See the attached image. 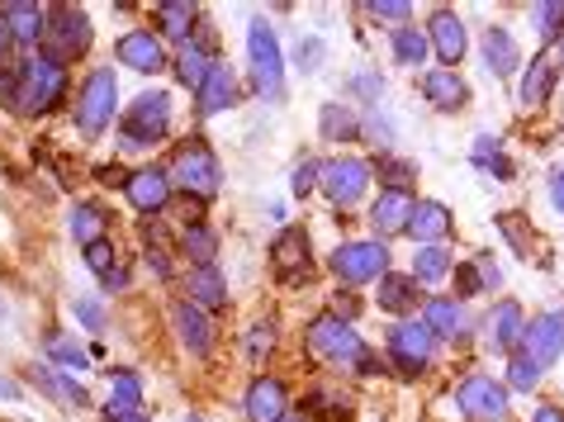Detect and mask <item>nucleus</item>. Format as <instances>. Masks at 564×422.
<instances>
[{"label": "nucleus", "mask_w": 564, "mask_h": 422, "mask_svg": "<svg viewBox=\"0 0 564 422\" xmlns=\"http://www.w3.org/2000/svg\"><path fill=\"white\" fill-rule=\"evenodd\" d=\"M67 96V67H62L57 57L39 53L29 57L20 67V86H14V109H24V115H48V109Z\"/></svg>", "instance_id": "nucleus-1"}, {"label": "nucleus", "mask_w": 564, "mask_h": 422, "mask_svg": "<svg viewBox=\"0 0 564 422\" xmlns=\"http://www.w3.org/2000/svg\"><path fill=\"white\" fill-rule=\"evenodd\" d=\"M308 351L318 356L323 366H356V370H360V361L370 356V347L356 337V327L341 323V318H333V314L308 327Z\"/></svg>", "instance_id": "nucleus-2"}, {"label": "nucleus", "mask_w": 564, "mask_h": 422, "mask_svg": "<svg viewBox=\"0 0 564 422\" xmlns=\"http://www.w3.org/2000/svg\"><path fill=\"white\" fill-rule=\"evenodd\" d=\"M247 53H252V76L265 100H285V57H280L275 29L265 20L247 24Z\"/></svg>", "instance_id": "nucleus-3"}, {"label": "nucleus", "mask_w": 564, "mask_h": 422, "mask_svg": "<svg viewBox=\"0 0 564 422\" xmlns=\"http://www.w3.org/2000/svg\"><path fill=\"white\" fill-rule=\"evenodd\" d=\"M115 109H119L115 72H109V67L90 72L86 86H82V100H76V123H82V133H105L109 119H115Z\"/></svg>", "instance_id": "nucleus-4"}, {"label": "nucleus", "mask_w": 564, "mask_h": 422, "mask_svg": "<svg viewBox=\"0 0 564 422\" xmlns=\"http://www.w3.org/2000/svg\"><path fill=\"white\" fill-rule=\"evenodd\" d=\"M171 176H176V185L185 195H199V199H214L218 195V162H214V152L199 143H185L176 152V162H171Z\"/></svg>", "instance_id": "nucleus-5"}, {"label": "nucleus", "mask_w": 564, "mask_h": 422, "mask_svg": "<svg viewBox=\"0 0 564 422\" xmlns=\"http://www.w3.org/2000/svg\"><path fill=\"white\" fill-rule=\"evenodd\" d=\"M171 129V96L166 90H148L138 96L129 109V129H123V143L129 148H143V143H162Z\"/></svg>", "instance_id": "nucleus-6"}, {"label": "nucleus", "mask_w": 564, "mask_h": 422, "mask_svg": "<svg viewBox=\"0 0 564 422\" xmlns=\"http://www.w3.org/2000/svg\"><path fill=\"white\" fill-rule=\"evenodd\" d=\"M333 271L351 285H366V280H384L389 271V247L384 242H341L333 252Z\"/></svg>", "instance_id": "nucleus-7"}, {"label": "nucleus", "mask_w": 564, "mask_h": 422, "mask_svg": "<svg viewBox=\"0 0 564 422\" xmlns=\"http://www.w3.org/2000/svg\"><path fill=\"white\" fill-rule=\"evenodd\" d=\"M456 403L469 422H503L508 389L498 380H489V375H469V380H460V389H456Z\"/></svg>", "instance_id": "nucleus-8"}, {"label": "nucleus", "mask_w": 564, "mask_h": 422, "mask_svg": "<svg viewBox=\"0 0 564 422\" xmlns=\"http://www.w3.org/2000/svg\"><path fill=\"white\" fill-rule=\"evenodd\" d=\"M318 185H323V195L333 199V205H356V199L366 195V185H370V166L356 162V158H337V162L318 166Z\"/></svg>", "instance_id": "nucleus-9"}, {"label": "nucleus", "mask_w": 564, "mask_h": 422, "mask_svg": "<svg viewBox=\"0 0 564 422\" xmlns=\"http://www.w3.org/2000/svg\"><path fill=\"white\" fill-rule=\"evenodd\" d=\"M48 57H72V53H86L90 48V20H86V10H76V6H57L53 10V24H48Z\"/></svg>", "instance_id": "nucleus-10"}, {"label": "nucleus", "mask_w": 564, "mask_h": 422, "mask_svg": "<svg viewBox=\"0 0 564 422\" xmlns=\"http://www.w3.org/2000/svg\"><path fill=\"white\" fill-rule=\"evenodd\" d=\"M389 351H394V361L409 375L427 370L432 366V333H427V323H399L394 333H389Z\"/></svg>", "instance_id": "nucleus-11"}, {"label": "nucleus", "mask_w": 564, "mask_h": 422, "mask_svg": "<svg viewBox=\"0 0 564 422\" xmlns=\"http://www.w3.org/2000/svg\"><path fill=\"white\" fill-rule=\"evenodd\" d=\"M123 191H129V205L138 214H162L166 199H171V171L143 166V171H133V176L123 181Z\"/></svg>", "instance_id": "nucleus-12"}, {"label": "nucleus", "mask_w": 564, "mask_h": 422, "mask_svg": "<svg viewBox=\"0 0 564 422\" xmlns=\"http://www.w3.org/2000/svg\"><path fill=\"white\" fill-rule=\"evenodd\" d=\"M527 356L541 370L560 361V356H564V314H541L536 323L527 327Z\"/></svg>", "instance_id": "nucleus-13"}, {"label": "nucleus", "mask_w": 564, "mask_h": 422, "mask_svg": "<svg viewBox=\"0 0 564 422\" xmlns=\"http://www.w3.org/2000/svg\"><path fill=\"white\" fill-rule=\"evenodd\" d=\"M489 351H517V342H527V318H522V304H512V300H503L489 314Z\"/></svg>", "instance_id": "nucleus-14"}, {"label": "nucleus", "mask_w": 564, "mask_h": 422, "mask_svg": "<svg viewBox=\"0 0 564 422\" xmlns=\"http://www.w3.org/2000/svg\"><path fill=\"white\" fill-rule=\"evenodd\" d=\"M119 62L133 72H162V62H166L162 39L148 34V29H133V34L119 39Z\"/></svg>", "instance_id": "nucleus-15"}, {"label": "nucleus", "mask_w": 564, "mask_h": 422, "mask_svg": "<svg viewBox=\"0 0 564 422\" xmlns=\"http://www.w3.org/2000/svg\"><path fill=\"white\" fill-rule=\"evenodd\" d=\"M0 20L10 24V34L20 43H39L43 34H48V10L29 6V0H6V6H0Z\"/></svg>", "instance_id": "nucleus-16"}, {"label": "nucleus", "mask_w": 564, "mask_h": 422, "mask_svg": "<svg viewBox=\"0 0 564 422\" xmlns=\"http://www.w3.org/2000/svg\"><path fill=\"white\" fill-rule=\"evenodd\" d=\"M290 413V394L280 380H257L247 389V418L252 422H280Z\"/></svg>", "instance_id": "nucleus-17"}, {"label": "nucleus", "mask_w": 564, "mask_h": 422, "mask_svg": "<svg viewBox=\"0 0 564 422\" xmlns=\"http://www.w3.org/2000/svg\"><path fill=\"white\" fill-rule=\"evenodd\" d=\"M271 261H275V275H280V280H294V275H304V271H308V238H304L300 228L280 232V238H275V252H271Z\"/></svg>", "instance_id": "nucleus-18"}, {"label": "nucleus", "mask_w": 564, "mask_h": 422, "mask_svg": "<svg viewBox=\"0 0 564 422\" xmlns=\"http://www.w3.org/2000/svg\"><path fill=\"white\" fill-rule=\"evenodd\" d=\"M422 96H427L436 109H465L469 86H465L451 67H442V72H427V76H422Z\"/></svg>", "instance_id": "nucleus-19"}, {"label": "nucleus", "mask_w": 564, "mask_h": 422, "mask_svg": "<svg viewBox=\"0 0 564 422\" xmlns=\"http://www.w3.org/2000/svg\"><path fill=\"white\" fill-rule=\"evenodd\" d=\"M432 48L442 53V62H460L465 57V24L456 10H436L432 14Z\"/></svg>", "instance_id": "nucleus-20"}, {"label": "nucleus", "mask_w": 564, "mask_h": 422, "mask_svg": "<svg viewBox=\"0 0 564 422\" xmlns=\"http://www.w3.org/2000/svg\"><path fill=\"white\" fill-rule=\"evenodd\" d=\"M409 232H413L417 242L436 247V238H446V232H451V214H446V205H436V199H422V205H413V214H409Z\"/></svg>", "instance_id": "nucleus-21"}, {"label": "nucleus", "mask_w": 564, "mask_h": 422, "mask_svg": "<svg viewBox=\"0 0 564 422\" xmlns=\"http://www.w3.org/2000/svg\"><path fill=\"white\" fill-rule=\"evenodd\" d=\"M176 333L185 342V351H195V356H205L214 347V327L195 304H176Z\"/></svg>", "instance_id": "nucleus-22"}, {"label": "nucleus", "mask_w": 564, "mask_h": 422, "mask_svg": "<svg viewBox=\"0 0 564 422\" xmlns=\"http://www.w3.org/2000/svg\"><path fill=\"white\" fill-rule=\"evenodd\" d=\"M522 53H517V43L508 29H484V67H494V76H512Z\"/></svg>", "instance_id": "nucleus-23"}, {"label": "nucleus", "mask_w": 564, "mask_h": 422, "mask_svg": "<svg viewBox=\"0 0 564 422\" xmlns=\"http://www.w3.org/2000/svg\"><path fill=\"white\" fill-rule=\"evenodd\" d=\"M409 214H413V199L409 191H384L380 199H375V228L380 232H409Z\"/></svg>", "instance_id": "nucleus-24"}, {"label": "nucleus", "mask_w": 564, "mask_h": 422, "mask_svg": "<svg viewBox=\"0 0 564 422\" xmlns=\"http://www.w3.org/2000/svg\"><path fill=\"white\" fill-rule=\"evenodd\" d=\"M138 403H143V385H138V375L133 370H119L115 380H109V422L115 418H133L138 413Z\"/></svg>", "instance_id": "nucleus-25"}, {"label": "nucleus", "mask_w": 564, "mask_h": 422, "mask_svg": "<svg viewBox=\"0 0 564 422\" xmlns=\"http://www.w3.org/2000/svg\"><path fill=\"white\" fill-rule=\"evenodd\" d=\"M232 96H238L232 72L224 67V62H214V72L205 76V86H199V115H218V109H228Z\"/></svg>", "instance_id": "nucleus-26"}, {"label": "nucleus", "mask_w": 564, "mask_h": 422, "mask_svg": "<svg viewBox=\"0 0 564 422\" xmlns=\"http://www.w3.org/2000/svg\"><path fill=\"white\" fill-rule=\"evenodd\" d=\"M555 86V62L551 57H531L527 62V76H522V105H541Z\"/></svg>", "instance_id": "nucleus-27"}, {"label": "nucleus", "mask_w": 564, "mask_h": 422, "mask_svg": "<svg viewBox=\"0 0 564 422\" xmlns=\"http://www.w3.org/2000/svg\"><path fill=\"white\" fill-rule=\"evenodd\" d=\"M185 290H191L195 304H205V309H224V300H228L218 266H195V275H191V285H185Z\"/></svg>", "instance_id": "nucleus-28"}, {"label": "nucleus", "mask_w": 564, "mask_h": 422, "mask_svg": "<svg viewBox=\"0 0 564 422\" xmlns=\"http://www.w3.org/2000/svg\"><path fill=\"white\" fill-rule=\"evenodd\" d=\"M422 323H427L432 337H460L465 314H460V304H451V300H432L427 314H422Z\"/></svg>", "instance_id": "nucleus-29"}, {"label": "nucleus", "mask_w": 564, "mask_h": 422, "mask_svg": "<svg viewBox=\"0 0 564 422\" xmlns=\"http://www.w3.org/2000/svg\"><path fill=\"white\" fill-rule=\"evenodd\" d=\"M176 72H181V82H185V86L199 90V86H205V76L214 72V62H209V53L199 48V43H185V48H181V62H176Z\"/></svg>", "instance_id": "nucleus-30"}, {"label": "nucleus", "mask_w": 564, "mask_h": 422, "mask_svg": "<svg viewBox=\"0 0 564 422\" xmlns=\"http://www.w3.org/2000/svg\"><path fill=\"white\" fill-rule=\"evenodd\" d=\"M72 238L82 242V247L100 242V238H105V214H100L96 205H76V209H72Z\"/></svg>", "instance_id": "nucleus-31"}, {"label": "nucleus", "mask_w": 564, "mask_h": 422, "mask_svg": "<svg viewBox=\"0 0 564 422\" xmlns=\"http://www.w3.org/2000/svg\"><path fill=\"white\" fill-rule=\"evenodd\" d=\"M413 300H417V290H413L409 275H384V280H380V309H389V314L409 309Z\"/></svg>", "instance_id": "nucleus-32"}, {"label": "nucleus", "mask_w": 564, "mask_h": 422, "mask_svg": "<svg viewBox=\"0 0 564 422\" xmlns=\"http://www.w3.org/2000/svg\"><path fill=\"white\" fill-rule=\"evenodd\" d=\"M181 247L195 257V266H214V252H218V238L205 228V224H191L181 232Z\"/></svg>", "instance_id": "nucleus-33"}, {"label": "nucleus", "mask_w": 564, "mask_h": 422, "mask_svg": "<svg viewBox=\"0 0 564 422\" xmlns=\"http://www.w3.org/2000/svg\"><path fill=\"white\" fill-rule=\"evenodd\" d=\"M156 20H162V29L171 39H181V48L185 43H191V20H195V6H176V0H171V6H156Z\"/></svg>", "instance_id": "nucleus-34"}, {"label": "nucleus", "mask_w": 564, "mask_h": 422, "mask_svg": "<svg viewBox=\"0 0 564 422\" xmlns=\"http://www.w3.org/2000/svg\"><path fill=\"white\" fill-rule=\"evenodd\" d=\"M360 133V123H356V115L347 105H327L323 109V138H337V143H347V138H356Z\"/></svg>", "instance_id": "nucleus-35"}, {"label": "nucleus", "mask_w": 564, "mask_h": 422, "mask_svg": "<svg viewBox=\"0 0 564 422\" xmlns=\"http://www.w3.org/2000/svg\"><path fill=\"white\" fill-rule=\"evenodd\" d=\"M394 57L403 67H417V62L427 57V39H422L417 29H394Z\"/></svg>", "instance_id": "nucleus-36"}, {"label": "nucleus", "mask_w": 564, "mask_h": 422, "mask_svg": "<svg viewBox=\"0 0 564 422\" xmlns=\"http://www.w3.org/2000/svg\"><path fill=\"white\" fill-rule=\"evenodd\" d=\"M475 166H494L498 181L512 176V166H508L503 152H498V138H494V133H479V143H475Z\"/></svg>", "instance_id": "nucleus-37"}, {"label": "nucleus", "mask_w": 564, "mask_h": 422, "mask_svg": "<svg viewBox=\"0 0 564 422\" xmlns=\"http://www.w3.org/2000/svg\"><path fill=\"white\" fill-rule=\"evenodd\" d=\"M446 271H451V252H446V247H422L417 261H413L417 280H442Z\"/></svg>", "instance_id": "nucleus-38"}, {"label": "nucleus", "mask_w": 564, "mask_h": 422, "mask_svg": "<svg viewBox=\"0 0 564 422\" xmlns=\"http://www.w3.org/2000/svg\"><path fill=\"white\" fill-rule=\"evenodd\" d=\"M39 380H43V389H53L62 403H72V409H82V403H86V389H82V385H72L67 375H53L48 366H39Z\"/></svg>", "instance_id": "nucleus-39"}, {"label": "nucleus", "mask_w": 564, "mask_h": 422, "mask_svg": "<svg viewBox=\"0 0 564 422\" xmlns=\"http://www.w3.org/2000/svg\"><path fill=\"white\" fill-rule=\"evenodd\" d=\"M531 20H536V34H541V39H555L560 29H564V6H560V0L531 6Z\"/></svg>", "instance_id": "nucleus-40"}, {"label": "nucleus", "mask_w": 564, "mask_h": 422, "mask_svg": "<svg viewBox=\"0 0 564 422\" xmlns=\"http://www.w3.org/2000/svg\"><path fill=\"white\" fill-rule=\"evenodd\" d=\"M536 380H541V366L531 361L527 351H517L512 366H508V385H512V389H536Z\"/></svg>", "instance_id": "nucleus-41"}, {"label": "nucleus", "mask_w": 564, "mask_h": 422, "mask_svg": "<svg viewBox=\"0 0 564 422\" xmlns=\"http://www.w3.org/2000/svg\"><path fill=\"white\" fill-rule=\"evenodd\" d=\"M48 356H53L57 366H67V370H86V366H90V361H86V351H82V347H72L67 337H48Z\"/></svg>", "instance_id": "nucleus-42"}, {"label": "nucleus", "mask_w": 564, "mask_h": 422, "mask_svg": "<svg viewBox=\"0 0 564 422\" xmlns=\"http://www.w3.org/2000/svg\"><path fill=\"white\" fill-rule=\"evenodd\" d=\"M271 347H275V327L271 323H252V333H247V356H252V361H265Z\"/></svg>", "instance_id": "nucleus-43"}, {"label": "nucleus", "mask_w": 564, "mask_h": 422, "mask_svg": "<svg viewBox=\"0 0 564 422\" xmlns=\"http://www.w3.org/2000/svg\"><path fill=\"white\" fill-rule=\"evenodd\" d=\"M86 266H90V271H96L100 280H109V275H115V247H109L105 238L90 242V247H86Z\"/></svg>", "instance_id": "nucleus-44"}, {"label": "nucleus", "mask_w": 564, "mask_h": 422, "mask_svg": "<svg viewBox=\"0 0 564 422\" xmlns=\"http://www.w3.org/2000/svg\"><path fill=\"white\" fill-rule=\"evenodd\" d=\"M72 314L82 318V323L90 327V333H100V327H105V309H100L96 300H76V304H72Z\"/></svg>", "instance_id": "nucleus-45"}, {"label": "nucleus", "mask_w": 564, "mask_h": 422, "mask_svg": "<svg viewBox=\"0 0 564 422\" xmlns=\"http://www.w3.org/2000/svg\"><path fill=\"white\" fill-rule=\"evenodd\" d=\"M294 57H300V72H318L323 43H318V39H304V43H300V48H294Z\"/></svg>", "instance_id": "nucleus-46"}, {"label": "nucleus", "mask_w": 564, "mask_h": 422, "mask_svg": "<svg viewBox=\"0 0 564 422\" xmlns=\"http://www.w3.org/2000/svg\"><path fill=\"white\" fill-rule=\"evenodd\" d=\"M370 14H375V20H409V6H399V0H375V6H370Z\"/></svg>", "instance_id": "nucleus-47"}, {"label": "nucleus", "mask_w": 564, "mask_h": 422, "mask_svg": "<svg viewBox=\"0 0 564 422\" xmlns=\"http://www.w3.org/2000/svg\"><path fill=\"white\" fill-rule=\"evenodd\" d=\"M456 285H460V294H479V290H484L479 266H460V271H456Z\"/></svg>", "instance_id": "nucleus-48"}, {"label": "nucleus", "mask_w": 564, "mask_h": 422, "mask_svg": "<svg viewBox=\"0 0 564 422\" xmlns=\"http://www.w3.org/2000/svg\"><path fill=\"white\" fill-rule=\"evenodd\" d=\"M380 171H389V181H394L389 191H403V181L413 176V166H409V162H394V158H384V162H380Z\"/></svg>", "instance_id": "nucleus-49"}, {"label": "nucleus", "mask_w": 564, "mask_h": 422, "mask_svg": "<svg viewBox=\"0 0 564 422\" xmlns=\"http://www.w3.org/2000/svg\"><path fill=\"white\" fill-rule=\"evenodd\" d=\"M313 181H318V166L304 162L300 171H294V181H290V185H294V195H308V191H313Z\"/></svg>", "instance_id": "nucleus-50"}, {"label": "nucleus", "mask_w": 564, "mask_h": 422, "mask_svg": "<svg viewBox=\"0 0 564 422\" xmlns=\"http://www.w3.org/2000/svg\"><path fill=\"white\" fill-rule=\"evenodd\" d=\"M551 199H555V209L564 214V166H560L555 176H551Z\"/></svg>", "instance_id": "nucleus-51"}, {"label": "nucleus", "mask_w": 564, "mask_h": 422, "mask_svg": "<svg viewBox=\"0 0 564 422\" xmlns=\"http://www.w3.org/2000/svg\"><path fill=\"white\" fill-rule=\"evenodd\" d=\"M531 422H564V409H555V403H541L536 418H531Z\"/></svg>", "instance_id": "nucleus-52"}, {"label": "nucleus", "mask_w": 564, "mask_h": 422, "mask_svg": "<svg viewBox=\"0 0 564 422\" xmlns=\"http://www.w3.org/2000/svg\"><path fill=\"white\" fill-rule=\"evenodd\" d=\"M280 422H308V418H300V413H285V418H280Z\"/></svg>", "instance_id": "nucleus-53"}, {"label": "nucleus", "mask_w": 564, "mask_h": 422, "mask_svg": "<svg viewBox=\"0 0 564 422\" xmlns=\"http://www.w3.org/2000/svg\"><path fill=\"white\" fill-rule=\"evenodd\" d=\"M115 422H148V418H138V413H133V418H115Z\"/></svg>", "instance_id": "nucleus-54"}, {"label": "nucleus", "mask_w": 564, "mask_h": 422, "mask_svg": "<svg viewBox=\"0 0 564 422\" xmlns=\"http://www.w3.org/2000/svg\"><path fill=\"white\" fill-rule=\"evenodd\" d=\"M0 48H6V20H0Z\"/></svg>", "instance_id": "nucleus-55"}, {"label": "nucleus", "mask_w": 564, "mask_h": 422, "mask_svg": "<svg viewBox=\"0 0 564 422\" xmlns=\"http://www.w3.org/2000/svg\"><path fill=\"white\" fill-rule=\"evenodd\" d=\"M185 422H205V418H199V413H191V418H185Z\"/></svg>", "instance_id": "nucleus-56"}, {"label": "nucleus", "mask_w": 564, "mask_h": 422, "mask_svg": "<svg viewBox=\"0 0 564 422\" xmlns=\"http://www.w3.org/2000/svg\"><path fill=\"white\" fill-rule=\"evenodd\" d=\"M560 62H564V43H560Z\"/></svg>", "instance_id": "nucleus-57"}]
</instances>
